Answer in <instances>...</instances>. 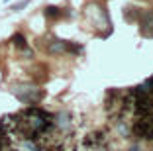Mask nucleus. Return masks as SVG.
I'll return each instance as SVG.
<instances>
[{"label":"nucleus","mask_w":153,"mask_h":151,"mask_svg":"<svg viewBox=\"0 0 153 151\" xmlns=\"http://www.w3.org/2000/svg\"><path fill=\"white\" fill-rule=\"evenodd\" d=\"M12 92L16 94V98H18L20 102L30 104V106L37 104L41 98H43V90H39L37 86H33V85H26V83L14 85L12 86Z\"/></svg>","instance_id":"f257e3e1"},{"label":"nucleus","mask_w":153,"mask_h":151,"mask_svg":"<svg viewBox=\"0 0 153 151\" xmlns=\"http://www.w3.org/2000/svg\"><path fill=\"white\" fill-rule=\"evenodd\" d=\"M137 22L141 26V33L145 37H153V10H143Z\"/></svg>","instance_id":"f03ea898"},{"label":"nucleus","mask_w":153,"mask_h":151,"mask_svg":"<svg viewBox=\"0 0 153 151\" xmlns=\"http://www.w3.org/2000/svg\"><path fill=\"white\" fill-rule=\"evenodd\" d=\"M65 49H67V41L57 39V37H53L47 43V53H51V55H61V53H65Z\"/></svg>","instance_id":"7ed1b4c3"},{"label":"nucleus","mask_w":153,"mask_h":151,"mask_svg":"<svg viewBox=\"0 0 153 151\" xmlns=\"http://www.w3.org/2000/svg\"><path fill=\"white\" fill-rule=\"evenodd\" d=\"M104 133L102 132H94V133H90V135H86L85 138V145L86 147H98L100 143H104Z\"/></svg>","instance_id":"20e7f679"},{"label":"nucleus","mask_w":153,"mask_h":151,"mask_svg":"<svg viewBox=\"0 0 153 151\" xmlns=\"http://www.w3.org/2000/svg\"><path fill=\"white\" fill-rule=\"evenodd\" d=\"M10 41H12V45L16 49H20V51H24V49L27 47V39L24 37V33H14V36L10 37Z\"/></svg>","instance_id":"39448f33"},{"label":"nucleus","mask_w":153,"mask_h":151,"mask_svg":"<svg viewBox=\"0 0 153 151\" xmlns=\"http://www.w3.org/2000/svg\"><path fill=\"white\" fill-rule=\"evenodd\" d=\"M45 18H59V16H63V12H61V8H57V6H47V8L43 10Z\"/></svg>","instance_id":"423d86ee"},{"label":"nucleus","mask_w":153,"mask_h":151,"mask_svg":"<svg viewBox=\"0 0 153 151\" xmlns=\"http://www.w3.org/2000/svg\"><path fill=\"white\" fill-rule=\"evenodd\" d=\"M81 51H82V45H79V43H73V41H67V49H65V53L79 55Z\"/></svg>","instance_id":"0eeeda50"},{"label":"nucleus","mask_w":153,"mask_h":151,"mask_svg":"<svg viewBox=\"0 0 153 151\" xmlns=\"http://www.w3.org/2000/svg\"><path fill=\"white\" fill-rule=\"evenodd\" d=\"M27 4H30V0H22V2H18V4H14V6H12V10H14V12H20V10L26 8Z\"/></svg>","instance_id":"6e6552de"}]
</instances>
